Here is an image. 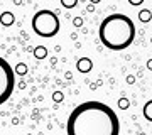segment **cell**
I'll use <instances>...</instances> for the list:
<instances>
[{
    "label": "cell",
    "mask_w": 152,
    "mask_h": 135,
    "mask_svg": "<svg viewBox=\"0 0 152 135\" xmlns=\"http://www.w3.org/2000/svg\"><path fill=\"white\" fill-rule=\"evenodd\" d=\"M66 132L68 135H118L120 120L107 103L90 100L69 113Z\"/></svg>",
    "instance_id": "obj_1"
},
{
    "label": "cell",
    "mask_w": 152,
    "mask_h": 135,
    "mask_svg": "<svg viewBox=\"0 0 152 135\" xmlns=\"http://www.w3.org/2000/svg\"><path fill=\"white\" fill-rule=\"evenodd\" d=\"M98 37L110 51H124L135 39V24L125 14H110L98 27Z\"/></svg>",
    "instance_id": "obj_2"
},
{
    "label": "cell",
    "mask_w": 152,
    "mask_h": 135,
    "mask_svg": "<svg viewBox=\"0 0 152 135\" xmlns=\"http://www.w3.org/2000/svg\"><path fill=\"white\" fill-rule=\"evenodd\" d=\"M59 27H61L59 17L53 10H39L32 17V29L41 37L46 39L54 37L56 34L59 32Z\"/></svg>",
    "instance_id": "obj_3"
},
{
    "label": "cell",
    "mask_w": 152,
    "mask_h": 135,
    "mask_svg": "<svg viewBox=\"0 0 152 135\" xmlns=\"http://www.w3.org/2000/svg\"><path fill=\"white\" fill-rule=\"evenodd\" d=\"M15 88V73L7 59L0 58V105L10 98V95L14 93Z\"/></svg>",
    "instance_id": "obj_4"
},
{
    "label": "cell",
    "mask_w": 152,
    "mask_h": 135,
    "mask_svg": "<svg viewBox=\"0 0 152 135\" xmlns=\"http://www.w3.org/2000/svg\"><path fill=\"white\" fill-rule=\"evenodd\" d=\"M76 68H78V71H80V73H88V71H90V69L93 68L91 59H88V58H81V59L78 61Z\"/></svg>",
    "instance_id": "obj_5"
},
{
    "label": "cell",
    "mask_w": 152,
    "mask_h": 135,
    "mask_svg": "<svg viewBox=\"0 0 152 135\" xmlns=\"http://www.w3.org/2000/svg\"><path fill=\"white\" fill-rule=\"evenodd\" d=\"M0 22H2L4 26H12V24H14V14H12V12H4V14L0 15Z\"/></svg>",
    "instance_id": "obj_6"
},
{
    "label": "cell",
    "mask_w": 152,
    "mask_h": 135,
    "mask_svg": "<svg viewBox=\"0 0 152 135\" xmlns=\"http://www.w3.org/2000/svg\"><path fill=\"white\" fill-rule=\"evenodd\" d=\"M144 117H145V120L152 122V100L144 105Z\"/></svg>",
    "instance_id": "obj_7"
},
{
    "label": "cell",
    "mask_w": 152,
    "mask_h": 135,
    "mask_svg": "<svg viewBox=\"0 0 152 135\" xmlns=\"http://www.w3.org/2000/svg\"><path fill=\"white\" fill-rule=\"evenodd\" d=\"M34 56H36L37 59H44V58L48 56V49L42 47V46H39V47L34 49Z\"/></svg>",
    "instance_id": "obj_8"
},
{
    "label": "cell",
    "mask_w": 152,
    "mask_h": 135,
    "mask_svg": "<svg viewBox=\"0 0 152 135\" xmlns=\"http://www.w3.org/2000/svg\"><path fill=\"white\" fill-rule=\"evenodd\" d=\"M139 19H140L142 22H149L152 19V14H151V10H142L140 14H139Z\"/></svg>",
    "instance_id": "obj_9"
},
{
    "label": "cell",
    "mask_w": 152,
    "mask_h": 135,
    "mask_svg": "<svg viewBox=\"0 0 152 135\" xmlns=\"http://www.w3.org/2000/svg\"><path fill=\"white\" fill-rule=\"evenodd\" d=\"M61 5L64 9H73V7L78 5V0H61Z\"/></svg>",
    "instance_id": "obj_10"
},
{
    "label": "cell",
    "mask_w": 152,
    "mask_h": 135,
    "mask_svg": "<svg viewBox=\"0 0 152 135\" xmlns=\"http://www.w3.org/2000/svg\"><path fill=\"white\" fill-rule=\"evenodd\" d=\"M14 73H17V74H26V73H27V66L24 64V63H19V64L15 66Z\"/></svg>",
    "instance_id": "obj_11"
},
{
    "label": "cell",
    "mask_w": 152,
    "mask_h": 135,
    "mask_svg": "<svg viewBox=\"0 0 152 135\" xmlns=\"http://www.w3.org/2000/svg\"><path fill=\"white\" fill-rule=\"evenodd\" d=\"M118 107H120V108H124V110H125V108L129 107V101H127L125 98H122V100H118Z\"/></svg>",
    "instance_id": "obj_12"
},
{
    "label": "cell",
    "mask_w": 152,
    "mask_h": 135,
    "mask_svg": "<svg viewBox=\"0 0 152 135\" xmlns=\"http://www.w3.org/2000/svg\"><path fill=\"white\" fill-rule=\"evenodd\" d=\"M53 98H54L56 101H61V100H63V93H59V91H56L54 95H53Z\"/></svg>",
    "instance_id": "obj_13"
},
{
    "label": "cell",
    "mask_w": 152,
    "mask_h": 135,
    "mask_svg": "<svg viewBox=\"0 0 152 135\" xmlns=\"http://www.w3.org/2000/svg\"><path fill=\"white\" fill-rule=\"evenodd\" d=\"M129 2H130L132 5H140V4L144 2V0H129Z\"/></svg>",
    "instance_id": "obj_14"
},
{
    "label": "cell",
    "mask_w": 152,
    "mask_h": 135,
    "mask_svg": "<svg viewBox=\"0 0 152 135\" xmlns=\"http://www.w3.org/2000/svg\"><path fill=\"white\" fill-rule=\"evenodd\" d=\"M75 26H76V27L81 26V19H75Z\"/></svg>",
    "instance_id": "obj_15"
},
{
    "label": "cell",
    "mask_w": 152,
    "mask_h": 135,
    "mask_svg": "<svg viewBox=\"0 0 152 135\" xmlns=\"http://www.w3.org/2000/svg\"><path fill=\"white\" fill-rule=\"evenodd\" d=\"M90 2H93V4H98V2H100V0H90Z\"/></svg>",
    "instance_id": "obj_16"
},
{
    "label": "cell",
    "mask_w": 152,
    "mask_h": 135,
    "mask_svg": "<svg viewBox=\"0 0 152 135\" xmlns=\"http://www.w3.org/2000/svg\"><path fill=\"white\" fill-rule=\"evenodd\" d=\"M149 69H152V61H151V63H149Z\"/></svg>",
    "instance_id": "obj_17"
}]
</instances>
